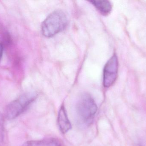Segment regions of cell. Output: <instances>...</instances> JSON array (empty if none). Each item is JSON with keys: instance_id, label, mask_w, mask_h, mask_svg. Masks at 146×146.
<instances>
[{"instance_id": "cell-1", "label": "cell", "mask_w": 146, "mask_h": 146, "mask_svg": "<svg viewBox=\"0 0 146 146\" xmlns=\"http://www.w3.org/2000/svg\"><path fill=\"white\" fill-rule=\"evenodd\" d=\"M76 109L79 122L81 125L88 126L92 122L98 107L92 96L88 93H85L80 97Z\"/></svg>"}, {"instance_id": "cell-2", "label": "cell", "mask_w": 146, "mask_h": 146, "mask_svg": "<svg viewBox=\"0 0 146 146\" xmlns=\"http://www.w3.org/2000/svg\"><path fill=\"white\" fill-rule=\"evenodd\" d=\"M67 22L66 15L63 11H54L49 15L43 22L42 33L47 37H53L64 30Z\"/></svg>"}, {"instance_id": "cell-3", "label": "cell", "mask_w": 146, "mask_h": 146, "mask_svg": "<svg viewBox=\"0 0 146 146\" xmlns=\"http://www.w3.org/2000/svg\"><path fill=\"white\" fill-rule=\"evenodd\" d=\"M37 97V94L36 93H27L10 103L6 107V118L12 120L18 117L35 101Z\"/></svg>"}, {"instance_id": "cell-4", "label": "cell", "mask_w": 146, "mask_h": 146, "mask_svg": "<svg viewBox=\"0 0 146 146\" xmlns=\"http://www.w3.org/2000/svg\"><path fill=\"white\" fill-rule=\"evenodd\" d=\"M118 71V60L114 55L105 66L103 74V85L105 87L111 86L117 79Z\"/></svg>"}, {"instance_id": "cell-5", "label": "cell", "mask_w": 146, "mask_h": 146, "mask_svg": "<svg viewBox=\"0 0 146 146\" xmlns=\"http://www.w3.org/2000/svg\"><path fill=\"white\" fill-rule=\"evenodd\" d=\"M58 123L60 130L62 133H66L72 128V125L68 117L66 109L63 105L60 107L59 111Z\"/></svg>"}, {"instance_id": "cell-6", "label": "cell", "mask_w": 146, "mask_h": 146, "mask_svg": "<svg viewBox=\"0 0 146 146\" xmlns=\"http://www.w3.org/2000/svg\"><path fill=\"white\" fill-rule=\"evenodd\" d=\"M22 146H61V143L57 139L50 138L41 140L27 141Z\"/></svg>"}, {"instance_id": "cell-7", "label": "cell", "mask_w": 146, "mask_h": 146, "mask_svg": "<svg viewBox=\"0 0 146 146\" xmlns=\"http://www.w3.org/2000/svg\"><path fill=\"white\" fill-rule=\"evenodd\" d=\"M90 2L97 8V9L104 15H107L110 13L112 5L109 1L106 0L91 1Z\"/></svg>"}, {"instance_id": "cell-8", "label": "cell", "mask_w": 146, "mask_h": 146, "mask_svg": "<svg viewBox=\"0 0 146 146\" xmlns=\"http://www.w3.org/2000/svg\"><path fill=\"white\" fill-rule=\"evenodd\" d=\"M3 123L4 119L2 114L0 112V145L3 141Z\"/></svg>"}, {"instance_id": "cell-9", "label": "cell", "mask_w": 146, "mask_h": 146, "mask_svg": "<svg viewBox=\"0 0 146 146\" xmlns=\"http://www.w3.org/2000/svg\"><path fill=\"white\" fill-rule=\"evenodd\" d=\"M3 45L2 43H0V61L2 57L3 54Z\"/></svg>"}]
</instances>
